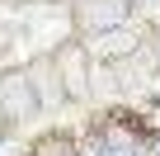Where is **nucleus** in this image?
Here are the masks:
<instances>
[{"mask_svg": "<svg viewBox=\"0 0 160 156\" xmlns=\"http://www.w3.org/2000/svg\"><path fill=\"white\" fill-rule=\"evenodd\" d=\"M19 104L28 109L33 100H28V90H19V81H10V85H5V109H10V114H19Z\"/></svg>", "mask_w": 160, "mask_h": 156, "instance_id": "f257e3e1", "label": "nucleus"}, {"mask_svg": "<svg viewBox=\"0 0 160 156\" xmlns=\"http://www.w3.org/2000/svg\"><path fill=\"white\" fill-rule=\"evenodd\" d=\"M94 156H127V142H118V137H113V142H104Z\"/></svg>", "mask_w": 160, "mask_h": 156, "instance_id": "f03ea898", "label": "nucleus"}, {"mask_svg": "<svg viewBox=\"0 0 160 156\" xmlns=\"http://www.w3.org/2000/svg\"><path fill=\"white\" fill-rule=\"evenodd\" d=\"M137 5H146V10H160V0H137Z\"/></svg>", "mask_w": 160, "mask_h": 156, "instance_id": "7ed1b4c3", "label": "nucleus"}]
</instances>
